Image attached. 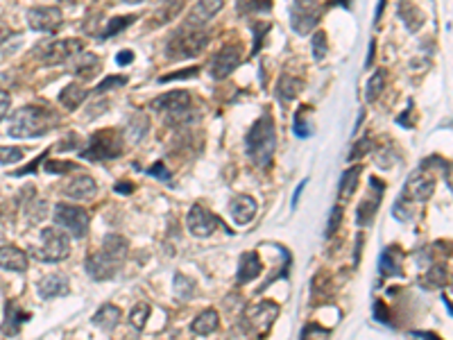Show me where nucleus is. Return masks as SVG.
Listing matches in <instances>:
<instances>
[{
    "label": "nucleus",
    "instance_id": "nucleus-1",
    "mask_svg": "<svg viewBox=\"0 0 453 340\" xmlns=\"http://www.w3.org/2000/svg\"><path fill=\"white\" fill-rule=\"evenodd\" d=\"M127 241L123 239V236H116V234H109L105 241H102V250L100 252H95L86 258L84 268L86 272L91 275V279L95 282H107L116 275L118 265L125 261V256H127Z\"/></svg>",
    "mask_w": 453,
    "mask_h": 340
},
{
    "label": "nucleus",
    "instance_id": "nucleus-2",
    "mask_svg": "<svg viewBox=\"0 0 453 340\" xmlns=\"http://www.w3.org/2000/svg\"><path fill=\"white\" fill-rule=\"evenodd\" d=\"M274 147H277V130H274L272 114L265 112L245 134V150L258 168H265L274 157Z\"/></svg>",
    "mask_w": 453,
    "mask_h": 340
},
{
    "label": "nucleus",
    "instance_id": "nucleus-3",
    "mask_svg": "<svg viewBox=\"0 0 453 340\" xmlns=\"http://www.w3.org/2000/svg\"><path fill=\"white\" fill-rule=\"evenodd\" d=\"M59 123V118L55 112L43 107H21L19 112H14L10 118V134L16 138H34V136H43L48 134L50 130Z\"/></svg>",
    "mask_w": 453,
    "mask_h": 340
},
{
    "label": "nucleus",
    "instance_id": "nucleus-4",
    "mask_svg": "<svg viewBox=\"0 0 453 340\" xmlns=\"http://www.w3.org/2000/svg\"><path fill=\"white\" fill-rule=\"evenodd\" d=\"M209 43V34L204 29H195V27H182L180 32H175V36H170L168 46H166V57L168 59H184V57H193L197 53H202Z\"/></svg>",
    "mask_w": 453,
    "mask_h": 340
},
{
    "label": "nucleus",
    "instance_id": "nucleus-5",
    "mask_svg": "<svg viewBox=\"0 0 453 340\" xmlns=\"http://www.w3.org/2000/svg\"><path fill=\"white\" fill-rule=\"evenodd\" d=\"M69 252H71L69 236L62 234L55 227L43 229L41 232V245L32 247V254L39 258V261H46V263L64 261V258L69 256Z\"/></svg>",
    "mask_w": 453,
    "mask_h": 340
},
{
    "label": "nucleus",
    "instance_id": "nucleus-6",
    "mask_svg": "<svg viewBox=\"0 0 453 340\" xmlns=\"http://www.w3.org/2000/svg\"><path fill=\"white\" fill-rule=\"evenodd\" d=\"M123 152L121 147V136H118L116 130H102L98 134L91 136L86 150H82V157L88 161H105V159H114Z\"/></svg>",
    "mask_w": 453,
    "mask_h": 340
},
{
    "label": "nucleus",
    "instance_id": "nucleus-7",
    "mask_svg": "<svg viewBox=\"0 0 453 340\" xmlns=\"http://www.w3.org/2000/svg\"><path fill=\"white\" fill-rule=\"evenodd\" d=\"M84 43L79 39H64V41H48V43H41V46L34 48V57L39 59L41 64H62L66 62L69 57L82 53Z\"/></svg>",
    "mask_w": 453,
    "mask_h": 340
},
{
    "label": "nucleus",
    "instance_id": "nucleus-8",
    "mask_svg": "<svg viewBox=\"0 0 453 340\" xmlns=\"http://www.w3.org/2000/svg\"><path fill=\"white\" fill-rule=\"evenodd\" d=\"M55 223L64 227L73 239H82L88 229V213L82 206L73 204H57L55 206Z\"/></svg>",
    "mask_w": 453,
    "mask_h": 340
},
{
    "label": "nucleus",
    "instance_id": "nucleus-9",
    "mask_svg": "<svg viewBox=\"0 0 453 340\" xmlns=\"http://www.w3.org/2000/svg\"><path fill=\"white\" fill-rule=\"evenodd\" d=\"M150 107L154 109V112L168 114V116H173L175 121H180V118H186V116H188L191 95H188L186 91H170V93L159 95L157 100H152Z\"/></svg>",
    "mask_w": 453,
    "mask_h": 340
},
{
    "label": "nucleus",
    "instance_id": "nucleus-10",
    "mask_svg": "<svg viewBox=\"0 0 453 340\" xmlns=\"http://www.w3.org/2000/svg\"><path fill=\"white\" fill-rule=\"evenodd\" d=\"M64 23V14L59 7H32L27 10V25L36 32H57Z\"/></svg>",
    "mask_w": 453,
    "mask_h": 340
},
{
    "label": "nucleus",
    "instance_id": "nucleus-11",
    "mask_svg": "<svg viewBox=\"0 0 453 340\" xmlns=\"http://www.w3.org/2000/svg\"><path fill=\"white\" fill-rule=\"evenodd\" d=\"M186 227H188V232L195 236V239H209L215 229L220 227V220H218L215 213H211L209 209H204L202 204H195L188 211Z\"/></svg>",
    "mask_w": 453,
    "mask_h": 340
},
{
    "label": "nucleus",
    "instance_id": "nucleus-12",
    "mask_svg": "<svg viewBox=\"0 0 453 340\" xmlns=\"http://www.w3.org/2000/svg\"><path fill=\"white\" fill-rule=\"evenodd\" d=\"M277 315H279V306L274 304V302L265 300V302H258V304L252 306L247 315H245V320H247L249 329H254L258 336H265L274 324V320H277Z\"/></svg>",
    "mask_w": 453,
    "mask_h": 340
},
{
    "label": "nucleus",
    "instance_id": "nucleus-13",
    "mask_svg": "<svg viewBox=\"0 0 453 340\" xmlns=\"http://www.w3.org/2000/svg\"><path fill=\"white\" fill-rule=\"evenodd\" d=\"M241 57H243V53H241L238 46H227V48H222L218 55H213L211 64H209L211 77H213V80H222V77L232 75V73L238 69Z\"/></svg>",
    "mask_w": 453,
    "mask_h": 340
},
{
    "label": "nucleus",
    "instance_id": "nucleus-14",
    "mask_svg": "<svg viewBox=\"0 0 453 340\" xmlns=\"http://www.w3.org/2000/svg\"><path fill=\"white\" fill-rule=\"evenodd\" d=\"M317 19H320V10L313 3H295L291 7V23L297 34H308L317 25Z\"/></svg>",
    "mask_w": 453,
    "mask_h": 340
},
{
    "label": "nucleus",
    "instance_id": "nucleus-15",
    "mask_svg": "<svg viewBox=\"0 0 453 340\" xmlns=\"http://www.w3.org/2000/svg\"><path fill=\"white\" fill-rule=\"evenodd\" d=\"M435 191V180L430 175H426L424 170H417V173L411 175V180L406 184V191L401 197H408L413 202H426V199L433 195Z\"/></svg>",
    "mask_w": 453,
    "mask_h": 340
},
{
    "label": "nucleus",
    "instance_id": "nucleus-16",
    "mask_svg": "<svg viewBox=\"0 0 453 340\" xmlns=\"http://www.w3.org/2000/svg\"><path fill=\"white\" fill-rule=\"evenodd\" d=\"M258 211V204L254 197L249 195H238L232 199V204H229V213H232L234 223L236 225H247L252 223V218L256 216Z\"/></svg>",
    "mask_w": 453,
    "mask_h": 340
},
{
    "label": "nucleus",
    "instance_id": "nucleus-17",
    "mask_svg": "<svg viewBox=\"0 0 453 340\" xmlns=\"http://www.w3.org/2000/svg\"><path fill=\"white\" fill-rule=\"evenodd\" d=\"M95 193H98V184L88 175H79L64 186V195L73 199H91Z\"/></svg>",
    "mask_w": 453,
    "mask_h": 340
},
{
    "label": "nucleus",
    "instance_id": "nucleus-18",
    "mask_svg": "<svg viewBox=\"0 0 453 340\" xmlns=\"http://www.w3.org/2000/svg\"><path fill=\"white\" fill-rule=\"evenodd\" d=\"M0 268L10 272H25L27 270V254L14 245L0 247Z\"/></svg>",
    "mask_w": 453,
    "mask_h": 340
},
{
    "label": "nucleus",
    "instance_id": "nucleus-19",
    "mask_svg": "<svg viewBox=\"0 0 453 340\" xmlns=\"http://www.w3.org/2000/svg\"><path fill=\"white\" fill-rule=\"evenodd\" d=\"M220 10H222V0H211V3L202 0V3H197V5L191 10V14H188V25H186V27H195V29H197L199 25H204L206 21H211Z\"/></svg>",
    "mask_w": 453,
    "mask_h": 340
},
{
    "label": "nucleus",
    "instance_id": "nucleus-20",
    "mask_svg": "<svg viewBox=\"0 0 453 340\" xmlns=\"http://www.w3.org/2000/svg\"><path fill=\"white\" fill-rule=\"evenodd\" d=\"M69 279L64 275H48L46 279L39 282V293L43 300H50V298H59V295H66L69 293Z\"/></svg>",
    "mask_w": 453,
    "mask_h": 340
},
{
    "label": "nucleus",
    "instance_id": "nucleus-21",
    "mask_svg": "<svg viewBox=\"0 0 453 340\" xmlns=\"http://www.w3.org/2000/svg\"><path fill=\"white\" fill-rule=\"evenodd\" d=\"M263 263L254 252H245L241 256V265H238V284H247L252 279H256L261 275Z\"/></svg>",
    "mask_w": 453,
    "mask_h": 340
},
{
    "label": "nucleus",
    "instance_id": "nucleus-22",
    "mask_svg": "<svg viewBox=\"0 0 453 340\" xmlns=\"http://www.w3.org/2000/svg\"><path fill=\"white\" fill-rule=\"evenodd\" d=\"M147 130H150V121H147V116L136 112L127 121V127H125V138H127L130 143H138V141H143Z\"/></svg>",
    "mask_w": 453,
    "mask_h": 340
},
{
    "label": "nucleus",
    "instance_id": "nucleus-23",
    "mask_svg": "<svg viewBox=\"0 0 453 340\" xmlns=\"http://www.w3.org/2000/svg\"><path fill=\"white\" fill-rule=\"evenodd\" d=\"M84 98H86V88L77 82H71L69 86H64L62 93H59V102H62L64 109H69V112H75L82 102H84Z\"/></svg>",
    "mask_w": 453,
    "mask_h": 340
},
{
    "label": "nucleus",
    "instance_id": "nucleus-24",
    "mask_svg": "<svg viewBox=\"0 0 453 340\" xmlns=\"http://www.w3.org/2000/svg\"><path fill=\"white\" fill-rule=\"evenodd\" d=\"M121 317H123L121 308L114 304H105V306H100L98 313L93 315V324L100 329H105V331H111L118 322H121Z\"/></svg>",
    "mask_w": 453,
    "mask_h": 340
},
{
    "label": "nucleus",
    "instance_id": "nucleus-25",
    "mask_svg": "<svg viewBox=\"0 0 453 340\" xmlns=\"http://www.w3.org/2000/svg\"><path fill=\"white\" fill-rule=\"evenodd\" d=\"M218 327H220V315H218V311H213V308L202 311L195 320H193V331H195L197 336H209Z\"/></svg>",
    "mask_w": 453,
    "mask_h": 340
},
{
    "label": "nucleus",
    "instance_id": "nucleus-26",
    "mask_svg": "<svg viewBox=\"0 0 453 340\" xmlns=\"http://www.w3.org/2000/svg\"><path fill=\"white\" fill-rule=\"evenodd\" d=\"M5 315H7L5 317V334L7 336H16L21 331V324H23L25 320H29V313L16 308L14 302H7V313Z\"/></svg>",
    "mask_w": 453,
    "mask_h": 340
},
{
    "label": "nucleus",
    "instance_id": "nucleus-27",
    "mask_svg": "<svg viewBox=\"0 0 453 340\" xmlns=\"http://www.w3.org/2000/svg\"><path fill=\"white\" fill-rule=\"evenodd\" d=\"M304 88V82L299 77H293V75H281L279 84H277V93H279V100L284 102H291L297 98V93H299Z\"/></svg>",
    "mask_w": 453,
    "mask_h": 340
},
{
    "label": "nucleus",
    "instance_id": "nucleus-28",
    "mask_svg": "<svg viewBox=\"0 0 453 340\" xmlns=\"http://www.w3.org/2000/svg\"><path fill=\"white\" fill-rule=\"evenodd\" d=\"M358 175H360V166H354L349 168L347 173L340 177V186H338V197L343 199V202H347L349 197L354 195L356 191V184H358Z\"/></svg>",
    "mask_w": 453,
    "mask_h": 340
},
{
    "label": "nucleus",
    "instance_id": "nucleus-29",
    "mask_svg": "<svg viewBox=\"0 0 453 340\" xmlns=\"http://www.w3.org/2000/svg\"><path fill=\"white\" fill-rule=\"evenodd\" d=\"M381 191H376L374 197H365L358 204V211H356V220H358V225H369V220H372V216L378 209V202H381Z\"/></svg>",
    "mask_w": 453,
    "mask_h": 340
},
{
    "label": "nucleus",
    "instance_id": "nucleus-30",
    "mask_svg": "<svg viewBox=\"0 0 453 340\" xmlns=\"http://www.w3.org/2000/svg\"><path fill=\"white\" fill-rule=\"evenodd\" d=\"M399 14H401V19H404V23H406L408 29H411V32H417V29L424 25V21H426L421 10H417L415 5H401Z\"/></svg>",
    "mask_w": 453,
    "mask_h": 340
},
{
    "label": "nucleus",
    "instance_id": "nucleus-31",
    "mask_svg": "<svg viewBox=\"0 0 453 340\" xmlns=\"http://www.w3.org/2000/svg\"><path fill=\"white\" fill-rule=\"evenodd\" d=\"M381 272L385 275H401V252L397 247L385 250L381 256Z\"/></svg>",
    "mask_w": 453,
    "mask_h": 340
},
{
    "label": "nucleus",
    "instance_id": "nucleus-32",
    "mask_svg": "<svg viewBox=\"0 0 453 340\" xmlns=\"http://www.w3.org/2000/svg\"><path fill=\"white\" fill-rule=\"evenodd\" d=\"M383 88H385V71L381 69V71H376L374 75L369 77V82H367V88H365L367 102H374L378 95L383 93Z\"/></svg>",
    "mask_w": 453,
    "mask_h": 340
},
{
    "label": "nucleus",
    "instance_id": "nucleus-33",
    "mask_svg": "<svg viewBox=\"0 0 453 340\" xmlns=\"http://www.w3.org/2000/svg\"><path fill=\"white\" fill-rule=\"evenodd\" d=\"M447 268L444 265H433L428 272H426V277H424V282H421V286H426V288H442L444 284H447Z\"/></svg>",
    "mask_w": 453,
    "mask_h": 340
},
{
    "label": "nucleus",
    "instance_id": "nucleus-34",
    "mask_svg": "<svg viewBox=\"0 0 453 340\" xmlns=\"http://www.w3.org/2000/svg\"><path fill=\"white\" fill-rule=\"evenodd\" d=\"M175 293L180 300H191L195 295V282L186 275H175Z\"/></svg>",
    "mask_w": 453,
    "mask_h": 340
},
{
    "label": "nucleus",
    "instance_id": "nucleus-35",
    "mask_svg": "<svg viewBox=\"0 0 453 340\" xmlns=\"http://www.w3.org/2000/svg\"><path fill=\"white\" fill-rule=\"evenodd\" d=\"M147 317H150V306H147V304H136V306H134L132 313H130V322H132L134 331L143 329L145 322H147Z\"/></svg>",
    "mask_w": 453,
    "mask_h": 340
},
{
    "label": "nucleus",
    "instance_id": "nucleus-36",
    "mask_svg": "<svg viewBox=\"0 0 453 340\" xmlns=\"http://www.w3.org/2000/svg\"><path fill=\"white\" fill-rule=\"evenodd\" d=\"M132 21H136V16H121V19H111V21H109V25H107V29L100 34V39L105 41V39H109V36H114V34H118V32H123L125 27L132 25Z\"/></svg>",
    "mask_w": 453,
    "mask_h": 340
},
{
    "label": "nucleus",
    "instance_id": "nucleus-37",
    "mask_svg": "<svg viewBox=\"0 0 453 340\" xmlns=\"http://www.w3.org/2000/svg\"><path fill=\"white\" fill-rule=\"evenodd\" d=\"M25 157V152L21 147H7V145H0V164L3 166H12V164H19L21 159Z\"/></svg>",
    "mask_w": 453,
    "mask_h": 340
},
{
    "label": "nucleus",
    "instance_id": "nucleus-38",
    "mask_svg": "<svg viewBox=\"0 0 453 340\" xmlns=\"http://www.w3.org/2000/svg\"><path fill=\"white\" fill-rule=\"evenodd\" d=\"M306 114H308V109H306V107H302L299 112H297V116H295V134H297V136H302V138L310 136V132H313V127H310V123L306 121Z\"/></svg>",
    "mask_w": 453,
    "mask_h": 340
},
{
    "label": "nucleus",
    "instance_id": "nucleus-39",
    "mask_svg": "<svg viewBox=\"0 0 453 340\" xmlns=\"http://www.w3.org/2000/svg\"><path fill=\"white\" fill-rule=\"evenodd\" d=\"M326 53H329V43H326V34L324 32H317L313 36V57L315 59H324Z\"/></svg>",
    "mask_w": 453,
    "mask_h": 340
},
{
    "label": "nucleus",
    "instance_id": "nucleus-40",
    "mask_svg": "<svg viewBox=\"0 0 453 340\" xmlns=\"http://www.w3.org/2000/svg\"><path fill=\"white\" fill-rule=\"evenodd\" d=\"M127 80L125 77H118V75H111V77H105V82H100L98 86H95V95H102V93H107L109 88H118V86H123Z\"/></svg>",
    "mask_w": 453,
    "mask_h": 340
},
{
    "label": "nucleus",
    "instance_id": "nucleus-41",
    "mask_svg": "<svg viewBox=\"0 0 453 340\" xmlns=\"http://www.w3.org/2000/svg\"><path fill=\"white\" fill-rule=\"evenodd\" d=\"M75 168H77V166L71 164V161H48V164H46V173L57 175V173H69V170H75Z\"/></svg>",
    "mask_w": 453,
    "mask_h": 340
},
{
    "label": "nucleus",
    "instance_id": "nucleus-42",
    "mask_svg": "<svg viewBox=\"0 0 453 340\" xmlns=\"http://www.w3.org/2000/svg\"><path fill=\"white\" fill-rule=\"evenodd\" d=\"M270 3H258V0H252V3H238V12L241 14H249V12H267L270 10Z\"/></svg>",
    "mask_w": 453,
    "mask_h": 340
},
{
    "label": "nucleus",
    "instance_id": "nucleus-43",
    "mask_svg": "<svg viewBox=\"0 0 453 340\" xmlns=\"http://www.w3.org/2000/svg\"><path fill=\"white\" fill-rule=\"evenodd\" d=\"M199 69L197 66H193V69H186V71H177V73H170V75H163L159 82H170V80H184V77H193L197 75Z\"/></svg>",
    "mask_w": 453,
    "mask_h": 340
},
{
    "label": "nucleus",
    "instance_id": "nucleus-44",
    "mask_svg": "<svg viewBox=\"0 0 453 340\" xmlns=\"http://www.w3.org/2000/svg\"><path fill=\"white\" fill-rule=\"evenodd\" d=\"M340 218H343V209L340 206H336V209H331V216H329V227H326V239L329 236H333V232L338 229L340 225Z\"/></svg>",
    "mask_w": 453,
    "mask_h": 340
},
{
    "label": "nucleus",
    "instance_id": "nucleus-45",
    "mask_svg": "<svg viewBox=\"0 0 453 340\" xmlns=\"http://www.w3.org/2000/svg\"><path fill=\"white\" fill-rule=\"evenodd\" d=\"M79 145V136L75 134V132H71V134H66L62 141L57 143V150H73V147Z\"/></svg>",
    "mask_w": 453,
    "mask_h": 340
},
{
    "label": "nucleus",
    "instance_id": "nucleus-46",
    "mask_svg": "<svg viewBox=\"0 0 453 340\" xmlns=\"http://www.w3.org/2000/svg\"><path fill=\"white\" fill-rule=\"evenodd\" d=\"M147 173H150L152 177H157V180H163V182H168L170 177H173V175H170L168 166H166V164H161V161H159V164H154L150 170H147Z\"/></svg>",
    "mask_w": 453,
    "mask_h": 340
},
{
    "label": "nucleus",
    "instance_id": "nucleus-47",
    "mask_svg": "<svg viewBox=\"0 0 453 340\" xmlns=\"http://www.w3.org/2000/svg\"><path fill=\"white\" fill-rule=\"evenodd\" d=\"M369 138H363L360 143H356V150H352V154H349V161H354V159H360L363 154H367L369 152Z\"/></svg>",
    "mask_w": 453,
    "mask_h": 340
},
{
    "label": "nucleus",
    "instance_id": "nucleus-48",
    "mask_svg": "<svg viewBox=\"0 0 453 340\" xmlns=\"http://www.w3.org/2000/svg\"><path fill=\"white\" fill-rule=\"evenodd\" d=\"M10 105H12V98L7 91H0V123L5 121L7 112H10Z\"/></svg>",
    "mask_w": 453,
    "mask_h": 340
},
{
    "label": "nucleus",
    "instance_id": "nucleus-49",
    "mask_svg": "<svg viewBox=\"0 0 453 340\" xmlns=\"http://www.w3.org/2000/svg\"><path fill=\"white\" fill-rule=\"evenodd\" d=\"M374 308H376V311H374V317H376V320H383V322H388V315H385V311H388V308H385V304H383V302H376V304H374Z\"/></svg>",
    "mask_w": 453,
    "mask_h": 340
},
{
    "label": "nucleus",
    "instance_id": "nucleus-50",
    "mask_svg": "<svg viewBox=\"0 0 453 340\" xmlns=\"http://www.w3.org/2000/svg\"><path fill=\"white\" fill-rule=\"evenodd\" d=\"M132 59H134V55H132V50H123V53H118V57H116V62L121 64V66H127V64H132Z\"/></svg>",
    "mask_w": 453,
    "mask_h": 340
},
{
    "label": "nucleus",
    "instance_id": "nucleus-51",
    "mask_svg": "<svg viewBox=\"0 0 453 340\" xmlns=\"http://www.w3.org/2000/svg\"><path fill=\"white\" fill-rule=\"evenodd\" d=\"M114 191H116V193H123V195H127V193H132V191H134V186H132L130 182H121V184H116V186H114Z\"/></svg>",
    "mask_w": 453,
    "mask_h": 340
}]
</instances>
